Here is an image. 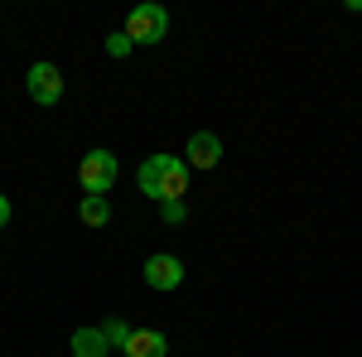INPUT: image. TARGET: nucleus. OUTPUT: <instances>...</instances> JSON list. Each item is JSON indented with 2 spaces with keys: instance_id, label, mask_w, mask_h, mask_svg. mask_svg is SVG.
Here are the masks:
<instances>
[{
  "instance_id": "nucleus-7",
  "label": "nucleus",
  "mask_w": 362,
  "mask_h": 357,
  "mask_svg": "<svg viewBox=\"0 0 362 357\" xmlns=\"http://www.w3.org/2000/svg\"><path fill=\"white\" fill-rule=\"evenodd\" d=\"M169 353V338L160 329H136L131 343L121 348V357H165Z\"/></svg>"
},
{
  "instance_id": "nucleus-12",
  "label": "nucleus",
  "mask_w": 362,
  "mask_h": 357,
  "mask_svg": "<svg viewBox=\"0 0 362 357\" xmlns=\"http://www.w3.org/2000/svg\"><path fill=\"white\" fill-rule=\"evenodd\" d=\"M107 54H112V58H126V54H131V34H126V29L107 34Z\"/></svg>"
},
{
  "instance_id": "nucleus-2",
  "label": "nucleus",
  "mask_w": 362,
  "mask_h": 357,
  "mask_svg": "<svg viewBox=\"0 0 362 357\" xmlns=\"http://www.w3.org/2000/svg\"><path fill=\"white\" fill-rule=\"evenodd\" d=\"M126 34H131V44H160V39H169V10L155 5V0L136 5L131 20H126Z\"/></svg>"
},
{
  "instance_id": "nucleus-9",
  "label": "nucleus",
  "mask_w": 362,
  "mask_h": 357,
  "mask_svg": "<svg viewBox=\"0 0 362 357\" xmlns=\"http://www.w3.org/2000/svg\"><path fill=\"white\" fill-rule=\"evenodd\" d=\"M78 218H83L87 227H107V222H112V203H107L102 193H87L83 208H78Z\"/></svg>"
},
{
  "instance_id": "nucleus-11",
  "label": "nucleus",
  "mask_w": 362,
  "mask_h": 357,
  "mask_svg": "<svg viewBox=\"0 0 362 357\" xmlns=\"http://www.w3.org/2000/svg\"><path fill=\"white\" fill-rule=\"evenodd\" d=\"M160 218H165L169 227H179V222L189 218V208H184V198H165V203H160Z\"/></svg>"
},
{
  "instance_id": "nucleus-6",
  "label": "nucleus",
  "mask_w": 362,
  "mask_h": 357,
  "mask_svg": "<svg viewBox=\"0 0 362 357\" xmlns=\"http://www.w3.org/2000/svg\"><path fill=\"white\" fill-rule=\"evenodd\" d=\"M184 155H189V169H218L223 165V140L213 136V131H194Z\"/></svg>"
},
{
  "instance_id": "nucleus-13",
  "label": "nucleus",
  "mask_w": 362,
  "mask_h": 357,
  "mask_svg": "<svg viewBox=\"0 0 362 357\" xmlns=\"http://www.w3.org/2000/svg\"><path fill=\"white\" fill-rule=\"evenodd\" d=\"M10 213H15V208H10V198H5V193H0V227H5V222H10Z\"/></svg>"
},
{
  "instance_id": "nucleus-10",
  "label": "nucleus",
  "mask_w": 362,
  "mask_h": 357,
  "mask_svg": "<svg viewBox=\"0 0 362 357\" xmlns=\"http://www.w3.org/2000/svg\"><path fill=\"white\" fill-rule=\"evenodd\" d=\"M97 329L107 333V343H112L116 353H121V348L131 343V333H136V329H131V324H126V319H107V324H97Z\"/></svg>"
},
{
  "instance_id": "nucleus-4",
  "label": "nucleus",
  "mask_w": 362,
  "mask_h": 357,
  "mask_svg": "<svg viewBox=\"0 0 362 357\" xmlns=\"http://www.w3.org/2000/svg\"><path fill=\"white\" fill-rule=\"evenodd\" d=\"M140 275H145V285H150V290H179V285H184V261H179V256H169V251H155V256H150V261H145V266H140Z\"/></svg>"
},
{
  "instance_id": "nucleus-14",
  "label": "nucleus",
  "mask_w": 362,
  "mask_h": 357,
  "mask_svg": "<svg viewBox=\"0 0 362 357\" xmlns=\"http://www.w3.org/2000/svg\"><path fill=\"white\" fill-rule=\"evenodd\" d=\"M112 357H121V353H112Z\"/></svg>"
},
{
  "instance_id": "nucleus-5",
  "label": "nucleus",
  "mask_w": 362,
  "mask_h": 357,
  "mask_svg": "<svg viewBox=\"0 0 362 357\" xmlns=\"http://www.w3.org/2000/svg\"><path fill=\"white\" fill-rule=\"evenodd\" d=\"M25 87H29V97H34L39 107H58V97H63V73H58L54 63H34L25 73Z\"/></svg>"
},
{
  "instance_id": "nucleus-3",
  "label": "nucleus",
  "mask_w": 362,
  "mask_h": 357,
  "mask_svg": "<svg viewBox=\"0 0 362 357\" xmlns=\"http://www.w3.org/2000/svg\"><path fill=\"white\" fill-rule=\"evenodd\" d=\"M116 174H121V165H116L112 150H92V155H83V165H78L83 193H102V198H107V189L116 184Z\"/></svg>"
},
{
  "instance_id": "nucleus-1",
  "label": "nucleus",
  "mask_w": 362,
  "mask_h": 357,
  "mask_svg": "<svg viewBox=\"0 0 362 357\" xmlns=\"http://www.w3.org/2000/svg\"><path fill=\"white\" fill-rule=\"evenodd\" d=\"M189 160H179V155H150L145 165L136 169V184L140 193H150L155 203H165V198H184L189 193Z\"/></svg>"
},
{
  "instance_id": "nucleus-8",
  "label": "nucleus",
  "mask_w": 362,
  "mask_h": 357,
  "mask_svg": "<svg viewBox=\"0 0 362 357\" xmlns=\"http://www.w3.org/2000/svg\"><path fill=\"white\" fill-rule=\"evenodd\" d=\"M68 348H73V357H112V343H107V333L97 329V324H83Z\"/></svg>"
}]
</instances>
